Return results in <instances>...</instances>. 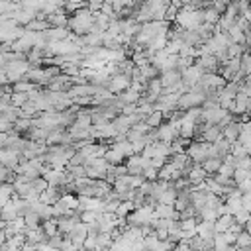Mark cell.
I'll return each instance as SVG.
<instances>
[{
    "mask_svg": "<svg viewBox=\"0 0 251 251\" xmlns=\"http://www.w3.org/2000/svg\"><path fill=\"white\" fill-rule=\"evenodd\" d=\"M129 84H131V78H129L127 75H120V73H116V75H112V76H110V80H108L106 88L110 90V94L118 96V94L126 92V90L129 88Z\"/></svg>",
    "mask_w": 251,
    "mask_h": 251,
    "instance_id": "cell-1",
    "label": "cell"
},
{
    "mask_svg": "<svg viewBox=\"0 0 251 251\" xmlns=\"http://www.w3.org/2000/svg\"><path fill=\"white\" fill-rule=\"evenodd\" d=\"M186 157L192 161V163H198L202 165L206 159H208V143H202V141H194L188 145L186 149Z\"/></svg>",
    "mask_w": 251,
    "mask_h": 251,
    "instance_id": "cell-2",
    "label": "cell"
},
{
    "mask_svg": "<svg viewBox=\"0 0 251 251\" xmlns=\"http://www.w3.org/2000/svg\"><path fill=\"white\" fill-rule=\"evenodd\" d=\"M180 75H182V82L190 88V86H194V84H198V82H200V78H202L204 71H202V69H198L196 65H192V67H188V69L180 71Z\"/></svg>",
    "mask_w": 251,
    "mask_h": 251,
    "instance_id": "cell-3",
    "label": "cell"
},
{
    "mask_svg": "<svg viewBox=\"0 0 251 251\" xmlns=\"http://www.w3.org/2000/svg\"><path fill=\"white\" fill-rule=\"evenodd\" d=\"M20 153L14 151V149H0V165L2 167H8V169H16L20 165Z\"/></svg>",
    "mask_w": 251,
    "mask_h": 251,
    "instance_id": "cell-4",
    "label": "cell"
},
{
    "mask_svg": "<svg viewBox=\"0 0 251 251\" xmlns=\"http://www.w3.org/2000/svg\"><path fill=\"white\" fill-rule=\"evenodd\" d=\"M206 173H204V169H202V165H198V163H192V167L188 169V173H186V180H188V184L190 186H196V184H200L202 180H206Z\"/></svg>",
    "mask_w": 251,
    "mask_h": 251,
    "instance_id": "cell-5",
    "label": "cell"
},
{
    "mask_svg": "<svg viewBox=\"0 0 251 251\" xmlns=\"http://www.w3.org/2000/svg\"><path fill=\"white\" fill-rule=\"evenodd\" d=\"M239 133H241V124H237L235 120L229 124V126H226L224 129H222V139H226L227 143H235L237 141V137H239Z\"/></svg>",
    "mask_w": 251,
    "mask_h": 251,
    "instance_id": "cell-6",
    "label": "cell"
},
{
    "mask_svg": "<svg viewBox=\"0 0 251 251\" xmlns=\"http://www.w3.org/2000/svg\"><path fill=\"white\" fill-rule=\"evenodd\" d=\"M57 220V227H59V233L65 237V235H69L73 229H75V226L80 222L78 220V216H73V218H55Z\"/></svg>",
    "mask_w": 251,
    "mask_h": 251,
    "instance_id": "cell-7",
    "label": "cell"
},
{
    "mask_svg": "<svg viewBox=\"0 0 251 251\" xmlns=\"http://www.w3.org/2000/svg\"><path fill=\"white\" fill-rule=\"evenodd\" d=\"M47 24H49V27H67L69 16H67V12L61 8V10L53 12L51 16H47Z\"/></svg>",
    "mask_w": 251,
    "mask_h": 251,
    "instance_id": "cell-8",
    "label": "cell"
},
{
    "mask_svg": "<svg viewBox=\"0 0 251 251\" xmlns=\"http://www.w3.org/2000/svg\"><path fill=\"white\" fill-rule=\"evenodd\" d=\"M218 139H222V129L218 127V126H210L198 139H194V141H202V143H216Z\"/></svg>",
    "mask_w": 251,
    "mask_h": 251,
    "instance_id": "cell-9",
    "label": "cell"
},
{
    "mask_svg": "<svg viewBox=\"0 0 251 251\" xmlns=\"http://www.w3.org/2000/svg\"><path fill=\"white\" fill-rule=\"evenodd\" d=\"M233 222H235V220H233V216H231V214L220 216V218L214 222V231H216V235H222V233H226Z\"/></svg>",
    "mask_w": 251,
    "mask_h": 251,
    "instance_id": "cell-10",
    "label": "cell"
},
{
    "mask_svg": "<svg viewBox=\"0 0 251 251\" xmlns=\"http://www.w3.org/2000/svg\"><path fill=\"white\" fill-rule=\"evenodd\" d=\"M61 200V192L55 188V186H49L43 194H39V202H43V204H47V206H53V204H57Z\"/></svg>",
    "mask_w": 251,
    "mask_h": 251,
    "instance_id": "cell-11",
    "label": "cell"
},
{
    "mask_svg": "<svg viewBox=\"0 0 251 251\" xmlns=\"http://www.w3.org/2000/svg\"><path fill=\"white\" fill-rule=\"evenodd\" d=\"M69 35H71L69 27H49L47 29L49 41H65V39H69Z\"/></svg>",
    "mask_w": 251,
    "mask_h": 251,
    "instance_id": "cell-12",
    "label": "cell"
},
{
    "mask_svg": "<svg viewBox=\"0 0 251 251\" xmlns=\"http://www.w3.org/2000/svg\"><path fill=\"white\" fill-rule=\"evenodd\" d=\"M202 22L204 24H210V25H216L220 22V12L212 8V4H208L204 10H202Z\"/></svg>",
    "mask_w": 251,
    "mask_h": 251,
    "instance_id": "cell-13",
    "label": "cell"
},
{
    "mask_svg": "<svg viewBox=\"0 0 251 251\" xmlns=\"http://www.w3.org/2000/svg\"><path fill=\"white\" fill-rule=\"evenodd\" d=\"M220 167H222V159H220V157L206 159V161L202 163V169H204V173H206L208 176H214V175L220 171Z\"/></svg>",
    "mask_w": 251,
    "mask_h": 251,
    "instance_id": "cell-14",
    "label": "cell"
},
{
    "mask_svg": "<svg viewBox=\"0 0 251 251\" xmlns=\"http://www.w3.org/2000/svg\"><path fill=\"white\" fill-rule=\"evenodd\" d=\"M118 98H120V102H122V104H135V106H137V102L141 100V94H139L137 90H131V88H127L126 92L118 94Z\"/></svg>",
    "mask_w": 251,
    "mask_h": 251,
    "instance_id": "cell-15",
    "label": "cell"
},
{
    "mask_svg": "<svg viewBox=\"0 0 251 251\" xmlns=\"http://www.w3.org/2000/svg\"><path fill=\"white\" fill-rule=\"evenodd\" d=\"M41 229H43V233L47 235V239H49V237H55V235H61L55 218H51V220H43V222H41Z\"/></svg>",
    "mask_w": 251,
    "mask_h": 251,
    "instance_id": "cell-16",
    "label": "cell"
},
{
    "mask_svg": "<svg viewBox=\"0 0 251 251\" xmlns=\"http://www.w3.org/2000/svg\"><path fill=\"white\" fill-rule=\"evenodd\" d=\"M24 222H25V227H29V229H35V227H39L41 226V216L39 214H35V212H31V210H27L25 214H24Z\"/></svg>",
    "mask_w": 251,
    "mask_h": 251,
    "instance_id": "cell-17",
    "label": "cell"
},
{
    "mask_svg": "<svg viewBox=\"0 0 251 251\" xmlns=\"http://www.w3.org/2000/svg\"><path fill=\"white\" fill-rule=\"evenodd\" d=\"M175 200H176V190L175 188H167L165 192H161L157 196V204H169V206H173Z\"/></svg>",
    "mask_w": 251,
    "mask_h": 251,
    "instance_id": "cell-18",
    "label": "cell"
},
{
    "mask_svg": "<svg viewBox=\"0 0 251 251\" xmlns=\"http://www.w3.org/2000/svg\"><path fill=\"white\" fill-rule=\"evenodd\" d=\"M143 122L147 124V127H149V129H157V127H159V126H161L165 120H163V114L155 110V112H153V114H149V116H147Z\"/></svg>",
    "mask_w": 251,
    "mask_h": 251,
    "instance_id": "cell-19",
    "label": "cell"
},
{
    "mask_svg": "<svg viewBox=\"0 0 251 251\" xmlns=\"http://www.w3.org/2000/svg\"><path fill=\"white\" fill-rule=\"evenodd\" d=\"M239 59H241V69H239V71H241L245 76L251 75V49H245Z\"/></svg>",
    "mask_w": 251,
    "mask_h": 251,
    "instance_id": "cell-20",
    "label": "cell"
},
{
    "mask_svg": "<svg viewBox=\"0 0 251 251\" xmlns=\"http://www.w3.org/2000/svg\"><path fill=\"white\" fill-rule=\"evenodd\" d=\"M245 49H247L245 45H237V43H229V45H227V49H226V55H227V59H235V57H241Z\"/></svg>",
    "mask_w": 251,
    "mask_h": 251,
    "instance_id": "cell-21",
    "label": "cell"
},
{
    "mask_svg": "<svg viewBox=\"0 0 251 251\" xmlns=\"http://www.w3.org/2000/svg\"><path fill=\"white\" fill-rule=\"evenodd\" d=\"M214 147H216V151H218V157L220 159H224L226 155H229V151H231V143H227L226 139H218L216 143H214Z\"/></svg>",
    "mask_w": 251,
    "mask_h": 251,
    "instance_id": "cell-22",
    "label": "cell"
},
{
    "mask_svg": "<svg viewBox=\"0 0 251 251\" xmlns=\"http://www.w3.org/2000/svg\"><path fill=\"white\" fill-rule=\"evenodd\" d=\"M206 186H208V192H210V194H216V196H220V198L224 196V186L218 184L212 176H206Z\"/></svg>",
    "mask_w": 251,
    "mask_h": 251,
    "instance_id": "cell-23",
    "label": "cell"
},
{
    "mask_svg": "<svg viewBox=\"0 0 251 251\" xmlns=\"http://www.w3.org/2000/svg\"><path fill=\"white\" fill-rule=\"evenodd\" d=\"M133 210H135V208H133V204H131L129 200L120 202V206H118V210H116V218H127Z\"/></svg>",
    "mask_w": 251,
    "mask_h": 251,
    "instance_id": "cell-24",
    "label": "cell"
},
{
    "mask_svg": "<svg viewBox=\"0 0 251 251\" xmlns=\"http://www.w3.org/2000/svg\"><path fill=\"white\" fill-rule=\"evenodd\" d=\"M198 218H200L202 222H210V224H214V222L218 220L216 208H202V210L198 212Z\"/></svg>",
    "mask_w": 251,
    "mask_h": 251,
    "instance_id": "cell-25",
    "label": "cell"
},
{
    "mask_svg": "<svg viewBox=\"0 0 251 251\" xmlns=\"http://www.w3.org/2000/svg\"><path fill=\"white\" fill-rule=\"evenodd\" d=\"M78 220H80L82 224L90 226V224H96V222L100 220V214H98V212H88V210H84V212L78 214Z\"/></svg>",
    "mask_w": 251,
    "mask_h": 251,
    "instance_id": "cell-26",
    "label": "cell"
},
{
    "mask_svg": "<svg viewBox=\"0 0 251 251\" xmlns=\"http://www.w3.org/2000/svg\"><path fill=\"white\" fill-rule=\"evenodd\" d=\"M235 247L237 249H249L251 247V235L247 231H241L237 237H235Z\"/></svg>",
    "mask_w": 251,
    "mask_h": 251,
    "instance_id": "cell-27",
    "label": "cell"
},
{
    "mask_svg": "<svg viewBox=\"0 0 251 251\" xmlns=\"http://www.w3.org/2000/svg\"><path fill=\"white\" fill-rule=\"evenodd\" d=\"M27 100H29V98H27V94H24V92H12V96H10V104H12L14 108H22Z\"/></svg>",
    "mask_w": 251,
    "mask_h": 251,
    "instance_id": "cell-28",
    "label": "cell"
},
{
    "mask_svg": "<svg viewBox=\"0 0 251 251\" xmlns=\"http://www.w3.org/2000/svg\"><path fill=\"white\" fill-rule=\"evenodd\" d=\"M61 202H63L69 210H75V212H76V208H78V198H76V194H65V196H61Z\"/></svg>",
    "mask_w": 251,
    "mask_h": 251,
    "instance_id": "cell-29",
    "label": "cell"
},
{
    "mask_svg": "<svg viewBox=\"0 0 251 251\" xmlns=\"http://www.w3.org/2000/svg\"><path fill=\"white\" fill-rule=\"evenodd\" d=\"M31 186H33V190H35L37 194H43V192L49 188V184H47V180H45L43 176H37V178H33V180H31Z\"/></svg>",
    "mask_w": 251,
    "mask_h": 251,
    "instance_id": "cell-30",
    "label": "cell"
},
{
    "mask_svg": "<svg viewBox=\"0 0 251 251\" xmlns=\"http://www.w3.org/2000/svg\"><path fill=\"white\" fill-rule=\"evenodd\" d=\"M231 178H233V182H235V186H237L239 182H243V180L251 178V173H249V171H241V169H235Z\"/></svg>",
    "mask_w": 251,
    "mask_h": 251,
    "instance_id": "cell-31",
    "label": "cell"
},
{
    "mask_svg": "<svg viewBox=\"0 0 251 251\" xmlns=\"http://www.w3.org/2000/svg\"><path fill=\"white\" fill-rule=\"evenodd\" d=\"M143 178L147 180V182H155L157 180V176H159V171L157 169H153V167H147V169H143Z\"/></svg>",
    "mask_w": 251,
    "mask_h": 251,
    "instance_id": "cell-32",
    "label": "cell"
},
{
    "mask_svg": "<svg viewBox=\"0 0 251 251\" xmlns=\"http://www.w3.org/2000/svg\"><path fill=\"white\" fill-rule=\"evenodd\" d=\"M249 218H251V212H247V210H239V212L233 216L235 224H239V226H245V224L249 222Z\"/></svg>",
    "mask_w": 251,
    "mask_h": 251,
    "instance_id": "cell-33",
    "label": "cell"
},
{
    "mask_svg": "<svg viewBox=\"0 0 251 251\" xmlns=\"http://www.w3.org/2000/svg\"><path fill=\"white\" fill-rule=\"evenodd\" d=\"M233 167L231 165H226V163H222V167H220V171L216 173V175H220V176H224V178H231L233 176Z\"/></svg>",
    "mask_w": 251,
    "mask_h": 251,
    "instance_id": "cell-34",
    "label": "cell"
},
{
    "mask_svg": "<svg viewBox=\"0 0 251 251\" xmlns=\"http://www.w3.org/2000/svg\"><path fill=\"white\" fill-rule=\"evenodd\" d=\"M235 169H241V171H249L251 173V157H241L235 161Z\"/></svg>",
    "mask_w": 251,
    "mask_h": 251,
    "instance_id": "cell-35",
    "label": "cell"
},
{
    "mask_svg": "<svg viewBox=\"0 0 251 251\" xmlns=\"http://www.w3.org/2000/svg\"><path fill=\"white\" fill-rule=\"evenodd\" d=\"M47 245H49V247H53V249H57V251H61V245H63V235L49 237V239H47Z\"/></svg>",
    "mask_w": 251,
    "mask_h": 251,
    "instance_id": "cell-36",
    "label": "cell"
},
{
    "mask_svg": "<svg viewBox=\"0 0 251 251\" xmlns=\"http://www.w3.org/2000/svg\"><path fill=\"white\" fill-rule=\"evenodd\" d=\"M82 247H84L86 251H96V235H86Z\"/></svg>",
    "mask_w": 251,
    "mask_h": 251,
    "instance_id": "cell-37",
    "label": "cell"
},
{
    "mask_svg": "<svg viewBox=\"0 0 251 251\" xmlns=\"http://www.w3.org/2000/svg\"><path fill=\"white\" fill-rule=\"evenodd\" d=\"M241 204H243V210L251 212V192H245V194H241Z\"/></svg>",
    "mask_w": 251,
    "mask_h": 251,
    "instance_id": "cell-38",
    "label": "cell"
},
{
    "mask_svg": "<svg viewBox=\"0 0 251 251\" xmlns=\"http://www.w3.org/2000/svg\"><path fill=\"white\" fill-rule=\"evenodd\" d=\"M75 249H76V245H75L71 239L63 237V245H61V251H75Z\"/></svg>",
    "mask_w": 251,
    "mask_h": 251,
    "instance_id": "cell-39",
    "label": "cell"
},
{
    "mask_svg": "<svg viewBox=\"0 0 251 251\" xmlns=\"http://www.w3.org/2000/svg\"><path fill=\"white\" fill-rule=\"evenodd\" d=\"M227 231H229V233H233V235L237 237V235L243 231V226H239V224H235V222H233V224L229 226V229H227Z\"/></svg>",
    "mask_w": 251,
    "mask_h": 251,
    "instance_id": "cell-40",
    "label": "cell"
},
{
    "mask_svg": "<svg viewBox=\"0 0 251 251\" xmlns=\"http://www.w3.org/2000/svg\"><path fill=\"white\" fill-rule=\"evenodd\" d=\"M173 251H190V247H188L186 241H178V243L173 245Z\"/></svg>",
    "mask_w": 251,
    "mask_h": 251,
    "instance_id": "cell-41",
    "label": "cell"
},
{
    "mask_svg": "<svg viewBox=\"0 0 251 251\" xmlns=\"http://www.w3.org/2000/svg\"><path fill=\"white\" fill-rule=\"evenodd\" d=\"M222 237H224V241H226L227 245H235V235H233V233L226 231V233H222Z\"/></svg>",
    "mask_w": 251,
    "mask_h": 251,
    "instance_id": "cell-42",
    "label": "cell"
},
{
    "mask_svg": "<svg viewBox=\"0 0 251 251\" xmlns=\"http://www.w3.org/2000/svg\"><path fill=\"white\" fill-rule=\"evenodd\" d=\"M20 251H37V247H35V245H33V243H24V245H22V249H20Z\"/></svg>",
    "mask_w": 251,
    "mask_h": 251,
    "instance_id": "cell-43",
    "label": "cell"
},
{
    "mask_svg": "<svg viewBox=\"0 0 251 251\" xmlns=\"http://www.w3.org/2000/svg\"><path fill=\"white\" fill-rule=\"evenodd\" d=\"M243 231H247V233L251 235V218H249V222H247V224L243 226Z\"/></svg>",
    "mask_w": 251,
    "mask_h": 251,
    "instance_id": "cell-44",
    "label": "cell"
},
{
    "mask_svg": "<svg viewBox=\"0 0 251 251\" xmlns=\"http://www.w3.org/2000/svg\"><path fill=\"white\" fill-rule=\"evenodd\" d=\"M75 251H86V249H84V247H76Z\"/></svg>",
    "mask_w": 251,
    "mask_h": 251,
    "instance_id": "cell-45",
    "label": "cell"
},
{
    "mask_svg": "<svg viewBox=\"0 0 251 251\" xmlns=\"http://www.w3.org/2000/svg\"><path fill=\"white\" fill-rule=\"evenodd\" d=\"M237 251H251V247L249 249H237Z\"/></svg>",
    "mask_w": 251,
    "mask_h": 251,
    "instance_id": "cell-46",
    "label": "cell"
},
{
    "mask_svg": "<svg viewBox=\"0 0 251 251\" xmlns=\"http://www.w3.org/2000/svg\"><path fill=\"white\" fill-rule=\"evenodd\" d=\"M249 10H251V2H249Z\"/></svg>",
    "mask_w": 251,
    "mask_h": 251,
    "instance_id": "cell-47",
    "label": "cell"
},
{
    "mask_svg": "<svg viewBox=\"0 0 251 251\" xmlns=\"http://www.w3.org/2000/svg\"><path fill=\"white\" fill-rule=\"evenodd\" d=\"M0 212H2V206H0Z\"/></svg>",
    "mask_w": 251,
    "mask_h": 251,
    "instance_id": "cell-48",
    "label": "cell"
}]
</instances>
